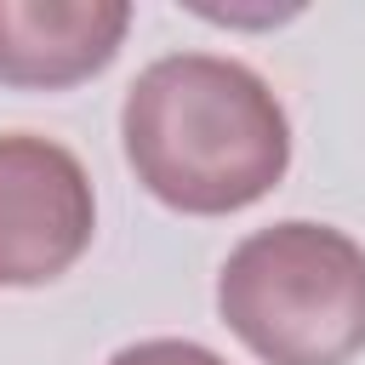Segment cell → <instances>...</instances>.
<instances>
[{
  "instance_id": "3957f363",
  "label": "cell",
  "mask_w": 365,
  "mask_h": 365,
  "mask_svg": "<svg viewBox=\"0 0 365 365\" xmlns=\"http://www.w3.org/2000/svg\"><path fill=\"white\" fill-rule=\"evenodd\" d=\"M97 234V194L74 148L0 131V285L29 291L63 279Z\"/></svg>"
},
{
  "instance_id": "6da1fadb",
  "label": "cell",
  "mask_w": 365,
  "mask_h": 365,
  "mask_svg": "<svg viewBox=\"0 0 365 365\" xmlns=\"http://www.w3.org/2000/svg\"><path fill=\"white\" fill-rule=\"evenodd\" d=\"M120 143L137 182L182 217H234L291 165L285 103L251 63L217 51L154 57L125 86Z\"/></svg>"
},
{
  "instance_id": "277c9868",
  "label": "cell",
  "mask_w": 365,
  "mask_h": 365,
  "mask_svg": "<svg viewBox=\"0 0 365 365\" xmlns=\"http://www.w3.org/2000/svg\"><path fill=\"white\" fill-rule=\"evenodd\" d=\"M125 29V0H0V86L68 91L120 57Z\"/></svg>"
},
{
  "instance_id": "7a4b0ae2",
  "label": "cell",
  "mask_w": 365,
  "mask_h": 365,
  "mask_svg": "<svg viewBox=\"0 0 365 365\" xmlns=\"http://www.w3.org/2000/svg\"><path fill=\"white\" fill-rule=\"evenodd\" d=\"M217 314L262 365H348L365 354V245L308 217L268 222L228 251Z\"/></svg>"
},
{
  "instance_id": "5b68a950",
  "label": "cell",
  "mask_w": 365,
  "mask_h": 365,
  "mask_svg": "<svg viewBox=\"0 0 365 365\" xmlns=\"http://www.w3.org/2000/svg\"><path fill=\"white\" fill-rule=\"evenodd\" d=\"M108 365H228V359L211 354L205 342H188V336H143V342L120 348Z\"/></svg>"
}]
</instances>
